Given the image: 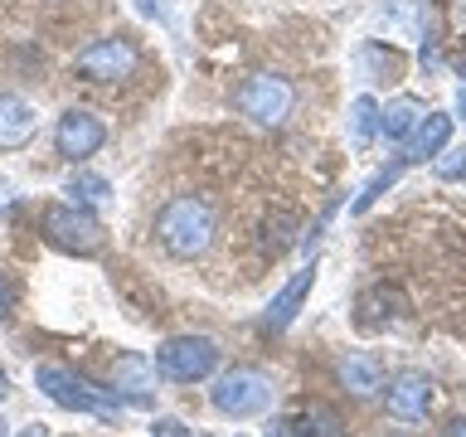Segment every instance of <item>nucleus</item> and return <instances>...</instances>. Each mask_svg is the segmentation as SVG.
<instances>
[{
	"label": "nucleus",
	"instance_id": "13",
	"mask_svg": "<svg viewBox=\"0 0 466 437\" xmlns=\"http://www.w3.org/2000/svg\"><path fill=\"white\" fill-rule=\"evenodd\" d=\"M335 374H340V384L355 393V399H370V393L384 389V364H379V355H370V350H350V355L335 364Z\"/></svg>",
	"mask_w": 466,
	"mask_h": 437
},
{
	"label": "nucleus",
	"instance_id": "25",
	"mask_svg": "<svg viewBox=\"0 0 466 437\" xmlns=\"http://www.w3.org/2000/svg\"><path fill=\"white\" fill-rule=\"evenodd\" d=\"M5 393H10V374L0 370V399H5Z\"/></svg>",
	"mask_w": 466,
	"mask_h": 437
},
{
	"label": "nucleus",
	"instance_id": "12",
	"mask_svg": "<svg viewBox=\"0 0 466 437\" xmlns=\"http://www.w3.org/2000/svg\"><path fill=\"white\" fill-rule=\"evenodd\" d=\"M316 272H320L316 262H311V268H301V272H291V277H287V287H282V291H277V297L268 301V316H262V326H268V330H287L291 320H297L301 301L311 297V287H316Z\"/></svg>",
	"mask_w": 466,
	"mask_h": 437
},
{
	"label": "nucleus",
	"instance_id": "6",
	"mask_svg": "<svg viewBox=\"0 0 466 437\" xmlns=\"http://www.w3.org/2000/svg\"><path fill=\"white\" fill-rule=\"evenodd\" d=\"M233 107L243 117H253L258 127H282L291 107H297V87L287 78H277V73H248L238 83V93H233Z\"/></svg>",
	"mask_w": 466,
	"mask_h": 437
},
{
	"label": "nucleus",
	"instance_id": "1",
	"mask_svg": "<svg viewBox=\"0 0 466 437\" xmlns=\"http://www.w3.org/2000/svg\"><path fill=\"white\" fill-rule=\"evenodd\" d=\"M214 233H218V214H214V204L199 199V195H175V199L160 204V214H156V243L180 262H195V258L209 253Z\"/></svg>",
	"mask_w": 466,
	"mask_h": 437
},
{
	"label": "nucleus",
	"instance_id": "8",
	"mask_svg": "<svg viewBox=\"0 0 466 437\" xmlns=\"http://www.w3.org/2000/svg\"><path fill=\"white\" fill-rule=\"evenodd\" d=\"M102 146H107V127H102L97 112L68 107V112L54 122V151L64 156V160H73V166H83V160L97 156Z\"/></svg>",
	"mask_w": 466,
	"mask_h": 437
},
{
	"label": "nucleus",
	"instance_id": "19",
	"mask_svg": "<svg viewBox=\"0 0 466 437\" xmlns=\"http://www.w3.org/2000/svg\"><path fill=\"white\" fill-rule=\"evenodd\" d=\"M437 175H442V180H461V175H466V151H442Z\"/></svg>",
	"mask_w": 466,
	"mask_h": 437
},
{
	"label": "nucleus",
	"instance_id": "9",
	"mask_svg": "<svg viewBox=\"0 0 466 437\" xmlns=\"http://www.w3.org/2000/svg\"><path fill=\"white\" fill-rule=\"evenodd\" d=\"M384 399H389V418L418 422V418H428V408H432V379L422 374V370H403L384 389Z\"/></svg>",
	"mask_w": 466,
	"mask_h": 437
},
{
	"label": "nucleus",
	"instance_id": "17",
	"mask_svg": "<svg viewBox=\"0 0 466 437\" xmlns=\"http://www.w3.org/2000/svg\"><path fill=\"white\" fill-rule=\"evenodd\" d=\"M374 131H379V102L374 97H355V102H350V141L370 146Z\"/></svg>",
	"mask_w": 466,
	"mask_h": 437
},
{
	"label": "nucleus",
	"instance_id": "22",
	"mask_svg": "<svg viewBox=\"0 0 466 437\" xmlns=\"http://www.w3.org/2000/svg\"><path fill=\"white\" fill-rule=\"evenodd\" d=\"M137 5H141L146 15H156V20H166V25H170V10H166V0H137Z\"/></svg>",
	"mask_w": 466,
	"mask_h": 437
},
{
	"label": "nucleus",
	"instance_id": "11",
	"mask_svg": "<svg viewBox=\"0 0 466 437\" xmlns=\"http://www.w3.org/2000/svg\"><path fill=\"white\" fill-rule=\"evenodd\" d=\"M39 131V112L20 93H0V151H25Z\"/></svg>",
	"mask_w": 466,
	"mask_h": 437
},
{
	"label": "nucleus",
	"instance_id": "15",
	"mask_svg": "<svg viewBox=\"0 0 466 437\" xmlns=\"http://www.w3.org/2000/svg\"><path fill=\"white\" fill-rule=\"evenodd\" d=\"M282 428H287L291 437H340V418H335L330 408L311 403V408H301L297 418H287Z\"/></svg>",
	"mask_w": 466,
	"mask_h": 437
},
{
	"label": "nucleus",
	"instance_id": "27",
	"mask_svg": "<svg viewBox=\"0 0 466 437\" xmlns=\"http://www.w3.org/2000/svg\"><path fill=\"white\" fill-rule=\"evenodd\" d=\"M5 432H10V422H5V418H0V437H5Z\"/></svg>",
	"mask_w": 466,
	"mask_h": 437
},
{
	"label": "nucleus",
	"instance_id": "16",
	"mask_svg": "<svg viewBox=\"0 0 466 437\" xmlns=\"http://www.w3.org/2000/svg\"><path fill=\"white\" fill-rule=\"evenodd\" d=\"M64 195L73 199V204H83V209H93V204H102V199H112V185L102 180V175H93V170H78L68 180V189Z\"/></svg>",
	"mask_w": 466,
	"mask_h": 437
},
{
	"label": "nucleus",
	"instance_id": "26",
	"mask_svg": "<svg viewBox=\"0 0 466 437\" xmlns=\"http://www.w3.org/2000/svg\"><path fill=\"white\" fill-rule=\"evenodd\" d=\"M457 117H461V122H466V93H457Z\"/></svg>",
	"mask_w": 466,
	"mask_h": 437
},
{
	"label": "nucleus",
	"instance_id": "5",
	"mask_svg": "<svg viewBox=\"0 0 466 437\" xmlns=\"http://www.w3.org/2000/svg\"><path fill=\"white\" fill-rule=\"evenodd\" d=\"M209 403L233 422L258 418V413H268V403H272V379L262 370H248V364H233V370H224L214 379Z\"/></svg>",
	"mask_w": 466,
	"mask_h": 437
},
{
	"label": "nucleus",
	"instance_id": "28",
	"mask_svg": "<svg viewBox=\"0 0 466 437\" xmlns=\"http://www.w3.org/2000/svg\"><path fill=\"white\" fill-rule=\"evenodd\" d=\"M461 83H466V64H461ZM461 93H466V87H461Z\"/></svg>",
	"mask_w": 466,
	"mask_h": 437
},
{
	"label": "nucleus",
	"instance_id": "23",
	"mask_svg": "<svg viewBox=\"0 0 466 437\" xmlns=\"http://www.w3.org/2000/svg\"><path fill=\"white\" fill-rule=\"evenodd\" d=\"M442 437H466V418H451L447 428H442Z\"/></svg>",
	"mask_w": 466,
	"mask_h": 437
},
{
	"label": "nucleus",
	"instance_id": "20",
	"mask_svg": "<svg viewBox=\"0 0 466 437\" xmlns=\"http://www.w3.org/2000/svg\"><path fill=\"white\" fill-rule=\"evenodd\" d=\"M151 437H195V428H185L180 418H156L151 422Z\"/></svg>",
	"mask_w": 466,
	"mask_h": 437
},
{
	"label": "nucleus",
	"instance_id": "2",
	"mask_svg": "<svg viewBox=\"0 0 466 437\" xmlns=\"http://www.w3.org/2000/svg\"><path fill=\"white\" fill-rule=\"evenodd\" d=\"M35 384H39V393H44L49 403L68 408V413L107 418V422L122 413V403H131L127 393H116V389H93L83 374L64 370V364H39V370H35Z\"/></svg>",
	"mask_w": 466,
	"mask_h": 437
},
{
	"label": "nucleus",
	"instance_id": "7",
	"mask_svg": "<svg viewBox=\"0 0 466 437\" xmlns=\"http://www.w3.org/2000/svg\"><path fill=\"white\" fill-rule=\"evenodd\" d=\"M141 64V54H137V44L122 39V35H107V39H97V44H87V49L73 58V73H78L83 83H127L131 73H137Z\"/></svg>",
	"mask_w": 466,
	"mask_h": 437
},
{
	"label": "nucleus",
	"instance_id": "21",
	"mask_svg": "<svg viewBox=\"0 0 466 437\" xmlns=\"http://www.w3.org/2000/svg\"><path fill=\"white\" fill-rule=\"evenodd\" d=\"M447 29H451V39L466 35V0H447Z\"/></svg>",
	"mask_w": 466,
	"mask_h": 437
},
{
	"label": "nucleus",
	"instance_id": "24",
	"mask_svg": "<svg viewBox=\"0 0 466 437\" xmlns=\"http://www.w3.org/2000/svg\"><path fill=\"white\" fill-rule=\"evenodd\" d=\"M5 306H10V291L0 287V320H5Z\"/></svg>",
	"mask_w": 466,
	"mask_h": 437
},
{
	"label": "nucleus",
	"instance_id": "4",
	"mask_svg": "<svg viewBox=\"0 0 466 437\" xmlns=\"http://www.w3.org/2000/svg\"><path fill=\"white\" fill-rule=\"evenodd\" d=\"M151 370L170 384H199V379L218 374V345L209 335H170L166 345L156 350Z\"/></svg>",
	"mask_w": 466,
	"mask_h": 437
},
{
	"label": "nucleus",
	"instance_id": "10",
	"mask_svg": "<svg viewBox=\"0 0 466 437\" xmlns=\"http://www.w3.org/2000/svg\"><path fill=\"white\" fill-rule=\"evenodd\" d=\"M447 141H451V117L447 112H422L418 127L408 131V141H403V160H408V166H418V160H437L447 151Z\"/></svg>",
	"mask_w": 466,
	"mask_h": 437
},
{
	"label": "nucleus",
	"instance_id": "3",
	"mask_svg": "<svg viewBox=\"0 0 466 437\" xmlns=\"http://www.w3.org/2000/svg\"><path fill=\"white\" fill-rule=\"evenodd\" d=\"M44 239L68 258H97L102 243H107V233H102V218L93 209H83V204L68 199V204H49V209H44Z\"/></svg>",
	"mask_w": 466,
	"mask_h": 437
},
{
	"label": "nucleus",
	"instance_id": "18",
	"mask_svg": "<svg viewBox=\"0 0 466 437\" xmlns=\"http://www.w3.org/2000/svg\"><path fill=\"white\" fill-rule=\"evenodd\" d=\"M403 166H408V160H393V166H389V170H379V175H374V180H370V185H364V195H360L355 204H350V209H355V214H364V209H370V204H374L379 195H384V189H389L393 180H399V170H403Z\"/></svg>",
	"mask_w": 466,
	"mask_h": 437
},
{
	"label": "nucleus",
	"instance_id": "14",
	"mask_svg": "<svg viewBox=\"0 0 466 437\" xmlns=\"http://www.w3.org/2000/svg\"><path fill=\"white\" fill-rule=\"evenodd\" d=\"M428 112L418 97H399V102H389V107H379V131H384L389 141H408V131L418 127V117Z\"/></svg>",
	"mask_w": 466,
	"mask_h": 437
}]
</instances>
